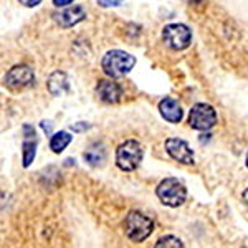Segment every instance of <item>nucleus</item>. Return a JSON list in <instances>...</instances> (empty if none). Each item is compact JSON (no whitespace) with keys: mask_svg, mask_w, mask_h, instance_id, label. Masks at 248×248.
<instances>
[{"mask_svg":"<svg viewBox=\"0 0 248 248\" xmlns=\"http://www.w3.org/2000/svg\"><path fill=\"white\" fill-rule=\"evenodd\" d=\"M91 127V124H88V123H77V124H71V129H73V133H83V131H86V129H90Z\"/></svg>","mask_w":248,"mask_h":248,"instance_id":"17","label":"nucleus"},{"mask_svg":"<svg viewBox=\"0 0 248 248\" xmlns=\"http://www.w3.org/2000/svg\"><path fill=\"white\" fill-rule=\"evenodd\" d=\"M18 2L25 7H37L38 3H42V0H18Z\"/></svg>","mask_w":248,"mask_h":248,"instance_id":"19","label":"nucleus"},{"mask_svg":"<svg viewBox=\"0 0 248 248\" xmlns=\"http://www.w3.org/2000/svg\"><path fill=\"white\" fill-rule=\"evenodd\" d=\"M46 86H48V91L53 96H62L68 93V90H70V81H68L66 73H63V71H55V73H51L50 78H48Z\"/></svg>","mask_w":248,"mask_h":248,"instance_id":"13","label":"nucleus"},{"mask_svg":"<svg viewBox=\"0 0 248 248\" xmlns=\"http://www.w3.org/2000/svg\"><path fill=\"white\" fill-rule=\"evenodd\" d=\"M40 126H42V129L45 131L46 134H51V123L50 121H42Z\"/></svg>","mask_w":248,"mask_h":248,"instance_id":"21","label":"nucleus"},{"mask_svg":"<svg viewBox=\"0 0 248 248\" xmlns=\"http://www.w3.org/2000/svg\"><path fill=\"white\" fill-rule=\"evenodd\" d=\"M98 3L108 9V7H119L123 3V0H98Z\"/></svg>","mask_w":248,"mask_h":248,"instance_id":"18","label":"nucleus"},{"mask_svg":"<svg viewBox=\"0 0 248 248\" xmlns=\"http://www.w3.org/2000/svg\"><path fill=\"white\" fill-rule=\"evenodd\" d=\"M155 194H157L159 201L167 207H179L187 199V189L181 181L174 177L164 179L155 189Z\"/></svg>","mask_w":248,"mask_h":248,"instance_id":"4","label":"nucleus"},{"mask_svg":"<svg viewBox=\"0 0 248 248\" xmlns=\"http://www.w3.org/2000/svg\"><path fill=\"white\" fill-rule=\"evenodd\" d=\"M159 113H161V116L166 121H169L172 124L181 123L182 116H184L181 105L172 98H164L162 101L159 103Z\"/></svg>","mask_w":248,"mask_h":248,"instance_id":"12","label":"nucleus"},{"mask_svg":"<svg viewBox=\"0 0 248 248\" xmlns=\"http://www.w3.org/2000/svg\"><path fill=\"white\" fill-rule=\"evenodd\" d=\"M247 167H248V154H247Z\"/></svg>","mask_w":248,"mask_h":248,"instance_id":"23","label":"nucleus"},{"mask_svg":"<svg viewBox=\"0 0 248 248\" xmlns=\"http://www.w3.org/2000/svg\"><path fill=\"white\" fill-rule=\"evenodd\" d=\"M96 94L101 101L108 103V105H116L121 99L123 90L118 83L109 81V79H99L96 85Z\"/></svg>","mask_w":248,"mask_h":248,"instance_id":"11","label":"nucleus"},{"mask_svg":"<svg viewBox=\"0 0 248 248\" xmlns=\"http://www.w3.org/2000/svg\"><path fill=\"white\" fill-rule=\"evenodd\" d=\"M124 230H126V235L131 242H144L154 230V222L153 218H149L147 215L141 214V212H129L126 217V222H124Z\"/></svg>","mask_w":248,"mask_h":248,"instance_id":"2","label":"nucleus"},{"mask_svg":"<svg viewBox=\"0 0 248 248\" xmlns=\"http://www.w3.org/2000/svg\"><path fill=\"white\" fill-rule=\"evenodd\" d=\"M243 201H245L247 207H248V189H245V192H243Z\"/></svg>","mask_w":248,"mask_h":248,"instance_id":"22","label":"nucleus"},{"mask_svg":"<svg viewBox=\"0 0 248 248\" xmlns=\"http://www.w3.org/2000/svg\"><path fill=\"white\" fill-rule=\"evenodd\" d=\"M22 162L23 167H30L37 155V134L33 126L23 124V144H22Z\"/></svg>","mask_w":248,"mask_h":248,"instance_id":"9","label":"nucleus"},{"mask_svg":"<svg viewBox=\"0 0 248 248\" xmlns=\"http://www.w3.org/2000/svg\"><path fill=\"white\" fill-rule=\"evenodd\" d=\"M155 247H157V248H164V247L182 248V247H184V243H182L177 237H174V235H167V237L159 238V240H157V243H155Z\"/></svg>","mask_w":248,"mask_h":248,"instance_id":"16","label":"nucleus"},{"mask_svg":"<svg viewBox=\"0 0 248 248\" xmlns=\"http://www.w3.org/2000/svg\"><path fill=\"white\" fill-rule=\"evenodd\" d=\"M162 40L172 50H186L192 42V30L184 23H170L164 27Z\"/></svg>","mask_w":248,"mask_h":248,"instance_id":"5","label":"nucleus"},{"mask_svg":"<svg viewBox=\"0 0 248 248\" xmlns=\"http://www.w3.org/2000/svg\"><path fill=\"white\" fill-rule=\"evenodd\" d=\"M142 146L134 139L123 142L116 151V166L124 172H133L139 167L142 161Z\"/></svg>","mask_w":248,"mask_h":248,"instance_id":"3","label":"nucleus"},{"mask_svg":"<svg viewBox=\"0 0 248 248\" xmlns=\"http://www.w3.org/2000/svg\"><path fill=\"white\" fill-rule=\"evenodd\" d=\"M134 65L136 58L123 50H109L108 53H105V57L101 60L103 71L111 78L126 77L134 68Z\"/></svg>","mask_w":248,"mask_h":248,"instance_id":"1","label":"nucleus"},{"mask_svg":"<svg viewBox=\"0 0 248 248\" xmlns=\"http://www.w3.org/2000/svg\"><path fill=\"white\" fill-rule=\"evenodd\" d=\"M85 18H86V12L81 5H75V7H70V9H65L62 12L53 14V20L60 27H63V29L75 27L77 23L83 22Z\"/></svg>","mask_w":248,"mask_h":248,"instance_id":"10","label":"nucleus"},{"mask_svg":"<svg viewBox=\"0 0 248 248\" xmlns=\"http://www.w3.org/2000/svg\"><path fill=\"white\" fill-rule=\"evenodd\" d=\"M75 0H53V5L55 7H66L70 3H73Z\"/></svg>","mask_w":248,"mask_h":248,"instance_id":"20","label":"nucleus"},{"mask_svg":"<svg viewBox=\"0 0 248 248\" xmlns=\"http://www.w3.org/2000/svg\"><path fill=\"white\" fill-rule=\"evenodd\" d=\"M71 139H73V136L70 133H66V131H60V133L53 134L50 139V149L53 151L55 154H60L63 153V151L66 149V146L71 142Z\"/></svg>","mask_w":248,"mask_h":248,"instance_id":"15","label":"nucleus"},{"mask_svg":"<svg viewBox=\"0 0 248 248\" xmlns=\"http://www.w3.org/2000/svg\"><path fill=\"white\" fill-rule=\"evenodd\" d=\"M189 124L192 129L197 131H209L217 124V113L210 105L205 103H197L192 106L189 114Z\"/></svg>","mask_w":248,"mask_h":248,"instance_id":"6","label":"nucleus"},{"mask_svg":"<svg viewBox=\"0 0 248 248\" xmlns=\"http://www.w3.org/2000/svg\"><path fill=\"white\" fill-rule=\"evenodd\" d=\"M166 151L174 161L190 166L194 164V153L189 147V144L179 138H170L166 141Z\"/></svg>","mask_w":248,"mask_h":248,"instance_id":"8","label":"nucleus"},{"mask_svg":"<svg viewBox=\"0 0 248 248\" xmlns=\"http://www.w3.org/2000/svg\"><path fill=\"white\" fill-rule=\"evenodd\" d=\"M83 157H85V161L90 164V166H93V167L103 166V162L106 161V149H105V146H103V144H99V142L91 144V146L85 151Z\"/></svg>","mask_w":248,"mask_h":248,"instance_id":"14","label":"nucleus"},{"mask_svg":"<svg viewBox=\"0 0 248 248\" xmlns=\"http://www.w3.org/2000/svg\"><path fill=\"white\" fill-rule=\"evenodd\" d=\"M194 2H201V0H194Z\"/></svg>","mask_w":248,"mask_h":248,"instance_id":"24","label":"nucleus"},{"mask_svg":"<svg viewBox=\"0 0 248 248\" xmlns=\"http://www.w3.org/2000/svg\"><path fill=\"white\" fill-rule=\"evenodd\" d=\"M5 85L14 91H22L35 85V73L29 65H17L9 70Z\"/></svg>","mask_w":248,"mask_h":248,"instance_id":"7","label":"nucleus"}]
</instances>
